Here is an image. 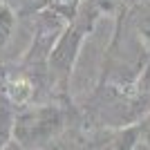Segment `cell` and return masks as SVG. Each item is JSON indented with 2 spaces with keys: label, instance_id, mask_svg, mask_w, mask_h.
I'll return each mask as SVG.
<instances>
[{
  "label": "cell",
  "instance_id": "2",
  "mask_svg": "<svg viewBox=\"0 0 150 150\" xmlns=\"http://www.w3.org/2000/svg\"><path fill=\"white\" fill-rule=\"evenodd\" d=\"M11 27H13V16L9 11V7L5 2H0V45L7 43V38L11 34Z\"/></svg>",
  "mask_w": 150,
  "mask_h": 150
},
{
  "label": "cell",
  "instance_id": "1",
  "mask_svg": "<svg viewBox=\"0 0 150 150\" xmlns=\"http://www.w3.org/2000/svg\"><path fill=\"white\" fill-rule=\"evenodd\" d=\"M58 123H61V119H58L56 110H50V108L38 110V112H31L18 119V123H13V137H18L23 146H34L45 141L50 134H54Z\"/></svg>",
  "mask_w": 150,
  "mask_h": 150
}]
</instances>
